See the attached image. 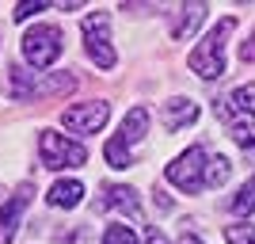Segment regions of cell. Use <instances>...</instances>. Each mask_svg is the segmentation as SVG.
Masks as SVG:
<instances>
[{
    "label": "cell",
    "mask_w": 255,
    "mask_h": 244,
    "mask_svg": "<svg viewBox=\"0 0 255 244\" xmlns=\"http://www.w3.org/2000/svg\"><path fill=\"white\" fill-rule=\"evenodd\" d=\"M229 172H233L229 157L210 153L206 145H191L168 164V180L175 183L179 191L198 195V191H206V187H221V183L229 180Z\"/></svg>",
    "instance_id": "1"
},
{
    "label": "cell",
    "mask_w": 255,
    "mask_h": 244,
    "mask_svg": "<svg viewBox=\"0 0 255 244\" xmlns=\"http://www.w3.org/2000/svg\"><path fill=\"white\" fill-rule=\"evenodd\" d=\"M233 31H236V19L229 15V19H221L202 42L191 50V69L202 76V80H217V76L225 73V38Z\"/></svg>",
    "instance_id": "2"
},
{
    "label": "cell",
    "mask_w": 255,
    "mask_h": 244,
    "mask_svg": "<svg viewBox=\"0 0 255 244\" xmlns=\"http://www.w3.org/2000/svg\"><path fill=\"white\" fill-rule=\"evenodd\" d=\"M38 157H42L46 168L61 172V168H80L88 160V149L80 145V141H69L65 134H57V130H42V134H38Z\"/></svg>",
    "instance_id": "3"
},
{
    "label": "cell",
    "mask_w": 255,
    "mask_h": 244,
    "mask_svg": "<svg viewBox=\"0 0 255 244\" xmlns=\"http://www.w3.org/2000/svg\"><path fill=\"white\" fill-rule=\"evenodd\" d=\"M65 42H61V31L53 23H38L23 34V57L34 65V69H50L57 57H61Z\"/></svg>",
    "instance_id": "4"
},
{
    "label": "cell",
    "mask_w": 255,
    "mask_h": 244,
    "mask_svg": "<svg viewBox=\"0 0 255 244\" xmlns=\"http://www.w3.org/2000/svg\"><path fill=\"white\" fill-rule=\"evenodd\" d=\"M84 46H88V57L99 69H115L118 65V53L111 46V15L107 11H92L84 19Z\"/></svg>",
    "instance_id": "5"
},
{
    "label": "cell",
    "mask_w": 255,
    "mask_h": 244,
    "mask_svg": "<svg viewBox=\"0 0 255 244\" xmlns=\"http://www.w3.org/2000/svg\"><path fill=\"white\" fill-rule=\"evenodd\" d=\"M107 118H111V103L103 99H92V103H76L69 111H61V122L73 134H99L107 126Z\"/></svg>",
    "instance_id": "6"
},
{
    "label": "cell",
    "mask_w": 255,
    "mask_h": 244,
    "mask_svg": "<svg viewBox=\"0 0 255 244\" xmlns=\"http://www.w3.org/2000/svg\"><path fill=\"white\" fill-rule=\"evenodd\" d=\"M206 4H179V8L171 11V38H191L194 31H198V27H202L206 23Z\"/></svg>",
    "instance_id": "7"
},
{
    "label": "cell",
    "mask_w": 255,
    "mask_h": 244,
    "mask_svg": "<svg viewBox=\"0 0 255 244\" xmlns=\"http://www.w3.org/2000/svg\"><path fill=\"white\" fill-rule=\"evenodd\" d=\"M217 118H225V122H233L236 115H255V84H244L236 88L229 99H217Z\"/></svg>",
    "instance_id": "8"
},
{
    "label": "cell",
    "mask_w": 255,
    "mask_h": 244,
    "mask_svg": "<svg viewBox=\"0 0 255 244\" xmlns=\"http://www.w3.org/2000/svg\"><path fill=\"white\" fill-rule=\"evenodd\" d=\"M99 206H107V210H126L129 218H137L141 222V202H137V191L133 187H122V183H111L103 191V202Z\"/></svg>",
    "instance_id": "9"
},
{
    "label": "cell",
    "mask_w": 255,
    "mask_h": 244,
    "mask_svg": "<svg viewBox=\"0 0 255 244\" xmlns=\"http://www.w3.org/2000/svg\"><path fill=\"white\" fill-rule=\"evenodd\" d=\"M80 199H84V183L80 180H57L46 191V202L57 206V210H73V206H80Z\"/></svg>",
    "instance_id": "10"
},
{
    "label": "cell",
    "mask_w": 255,
    "mask_h": 244,
    "mask_svg": "<svg viewBox=\"0 0 255 244\" xmlns=\"http://www.w3.org/2000/svg\"><path fill=\"white\" fill-rule=\"evenodd\" d=\"M194 118H198V103H194V99L175 96V99L164 103V126L168 130H183V126H191Z\"/></svg>",
    "instance_id": "11"
},
{
    "label": "cell",
    "mask_w": 255,
    "mask_h": 244,
    "mask_svg": "<svg viewBox=\"0 0 255 244\" xmlns=\"http://www.w3.org/2000/svg\"><path fill=\"white\" fill-rule=\"evenodd\" d=\"M145 134H149V107H133V111L122 118V130H118L115 138L122 141V145H137Z\"/></svg>",
    "instance_id": "12"
},
{
    "label": "cell",
    "mask_w": 255,
    "mask_h": 244,
    "mask_svg": "<svg viewBox=\"0 0 255 244\" xmlns=\"http://www.w3.org/2000/svg\"><path fill=\"white\" fill-rule=\"evenodd\" d=\"M23 210H27V191L11 195V202L0 210V244H8L11 237L19 233V218H23Z\"/></svg>",
    "instance_id": "13"
},
{
    "label": "cell",
    "mask_w": 255,
    "mask_h": 244,
    "mask_svg": "<svg viewBox=\"0 0 255 244\" xmlns=\"http://www.w3.org/2000/svg\"><path fill=\"white\" fill-rule=\"evenodd\" d=\"M229 134H233V141L240 149L255 153V115H236L233 122H229Z\"/></svg>",
    "instance_id": "14"
},
{
    "label": "cell",
    "mask_w": 255,
    "mask_h": 244,
    "mask_svg": "<svg viewBox=\"0 0 255 244\" xmlns=\"http://www.w3.org/2000/svg\"><path fill=\"white\" fill-rule=\"evenodd\" d=\"M103 157H107V164H111V168H129V164H133V153H129V145H122L118 138L107 141Z\"/></svg>",
    "instance_id": "15"
},
{
    "label": "cell",
    "mask_w": 255,
    "mask_h": 244,
    "mask_svg": "<svg viewBox=\"0 0 255 244\" xmlns=\"http://www.w3.org/2000/svg\"><path fill=\"white\" fill-rule=\"evenodd\" d=\"M229 210H233V214H255V176H252V180H248L244 187L233 195Z\"/></svg>",
    "instance_id": "16"
},
{
    "label": "cell",
    "mask_w": 255,
    "mask_h": 244,
    "mask_svg": "<svg viewBox=\"0 0 255 244\" xmlns=\"http://www.w3.org/2000/svg\"><path fill=\"white\" fill-rule=\"evenodd\" d=\"M103 244H137V233L129 229V225H107V233H103Z\"/></svg>",
    "instance_id": "17"
},
{
    "label": "cell",
    "mask_w": 255,
    "mask_h": 244,
    "mask_svg": "<svg viewBox=\"0 0 255 244\" xmlns=\"http://www.w3.org/2000/svg\"><path fill=\"white\" fill-rule=\"evenodd\" d=\"M225 241L229 244H255V225H229Z\"/></svg>",
    "instance_id": "18"
},
{
    "label": "cell",
    "mask_w": 255,
    "mask_h": 244,
    "mask_svg": "<svg viewBox=\"0 0 255 244\" xmlns=\"http://www.w3.org/2000/svg\"><path fill=\"white\" fill-rule=\"evenodd\" d=\"M46 8V4H42V0H19V4H15V11H11V15H15V19H31V15H34V11H42Z\"/></svg>",
    "instance_id": "19"
},
{
    "label": "cell",
    "mask_w": 255,
    "mask_h": 244,
    "mask_svg": "<svg viewBox=\"0 0 255 244\" xmlns=\"http://www.w3.org/2000/svg\"><path fill=\"white\" fill-rule=\"evenodd\" d=\"M240 57H244V61H255V38H248V42L240 46Z\"/></svg>",
    "instance_id": "20"
},
{
    "label": "cell",
    "mask_w": 255,
    "mask_h": 244,
    "mask_svg": "<svg viewBox=\"0 0 255 244\" xmlns=\"http://www.w3.org/2000/svg\"><path fill=\"white\" fill-rule=\"evenodd\" d=\"M149 244H168V237L160 233V229H149Z\"/></svg>",
    "instance_id": "21"
},
{
    "label": "cell",
    "mask_w": 255,
    "mask_h": 244,
    "mask_svg": "<svg viewBox=\"0 0 255 244\" xmlns=\"http://www.w3.org/2000/svg\"><path fill=\"white\" fill-rule=\"evenodd\" d=\"M179 244H202V241H198L194 233H187V237H179Z\"/></svg>",
    "instance_id": "22"
}]
</instances>
